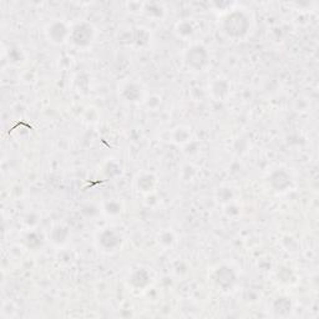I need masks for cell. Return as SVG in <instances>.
I'll return each mask as SVG.
<instances>
[{
    "label": "cell",
    "mask_w": 319,
    "mask_h": 319,
    "mask_svg": "<svg viewBox=\"0 0 319 319\" xmlns=\"http://www.w3.org/2000/svg\"><path fill=\"white\" fill-rule=\"evenodd\" d=\"M223 30L231 39H241L249 30V20L242 11H233L224 18Z\"/></svg>",
    "instance_id": "1"
},
{
    "label": "cell",
    "mask_w": 319,
    "mask_h": 319,
    "mask_svg": "<svg viewBox=\"0 0 319 319\" xmlns=\"http://www.w3.org/2000/svg\"><path fill=\"white\" fill-rule=\"evenodd\" d=\"M94 36H95V29L93 25L85 21L77 23L70 32V40L79 48H87L94 41Z\"/></svg>",
    "instance_id": "2"
},
{
    "label": "cell",
    "mask_w": 319,
    "mask_h": 319,
    "mask_svg": "<svg viewBox=\"0 0 319 319\" xmlns=\"http://www.w3.org/2000/svg\"><path fill=\"white\" fill-rule=\"evenodd\" d=\"M186 65L193 71H201L209 64V53L202 45H193L185 54Z\"/></svg>",
    "instance_id": "3"
},
{
    "label": "cell",
    "mask_w": 319,
    "mask_h": 319,
    "mask_svg": "<svg viewBox=\"0 0 319 319\" xmlns=\"http://www.w3.org/2000/svg\"><path fill=\"white\" fill-rule=\"evenodd\" d=\"M213 281L221 289L228 290L236 283V273L231 267L222 266L214 271Z\"/></svg>",
    "instance_id": "4"
},
{
    "label": "cell",
    "mask_w": 319,
    "mask_h": 319,
    "mask_svg": "<svg viewBox=\"0 0 319 319\" xmlns=\"http://www.w3.org/2000/svg\"><path fill=\"white\" fill-rule=\"evenodd\" d=\"M49 40L54 44H63L68 37H70V32L64 23L61 21H54L49 25L46 30Z\"/></svg>",
    "instance_id": "5"
},
{
    "label": "cell",
    "mask_w": 319,
    "mask_h": 319,
    "mask_svg": "<svg viewBox=\"0 0 319 319\" xmlns=\"http://www.w3.org/2000/svg\"><path fill=\"white\" fill-rule=\"evenodd\" d=\"M99 243L105 250H115L121 246L122 238L112 230H104L99 236Z\"/></svg>",
    "instance_id": "6"
},
{
    "label": "cell",
    "mask_w": 319,
    "mask_h": 319,
    "mask_svg": "<svg viewBox=\"0 0 319 319\" xmlns=\"http://www.w3.org/2000/svg\"><path fill=\"white\" fill-rule=\"evenodd\" d=\"M269 183H271L273 190L283 192V191L288 190V187H290L292 178H290L289 174H287L284 170H276V171L272 172L271 177H269Z\"/></svg>",
    "instance_id": "7"
},
{
    "label": "cell",
    "mask_w": 319,
    "mask_h": 319,
    "mask_svg": "<svg viewBox=\"0 0 319 319\" xmlns=\"http://www.w3.org/2000/svg\"><path fill=\"white\" fill-rule=\"evenodd\" d=\"M122 96L126 99L130 103H138L142 99L143 96V90L136 82H129L125 85V87L122 89Z\"/></svg>",
    "instance_id": "8"
},
{
    "label": "cell",
    "mask_w": 319,
    "mask_h": 319,
    "mask_svg": "<svg viewBox=\"0 0 319 319\" xmlns=\"http://www.w3.org/2000/svg\"><path fill=\"white\" fill-rule=\"evenodd\" d=\"M150 273L146 269H138L130 277V284L135 288H145L150 283Z\"/></svg>",
    "instance_id": "9"
},
{
    "label": "cell",
    "mask_w": 319,
    "mask_h": 319,
    "mask_svg": "<svg viewBox=\"0 0 319 319\" xmlns=\"http://www.w3.org/2000/svg\"><path fill=\"white\" fill-rule=\"evenodd\" d=\"M273 311L277 316L285 317L290 313L292 311V302L287 297H281V298L276 299L273 303Z\"/></svg>",
    "instance_id": "10"
},
{
    "label": "cell",
    "mask_w": 319,
    "mask_h": 319,
    "mask_svg": "<svg viewBox=\"0 0 319 319\" xmlns=\"http://www.w3.org/2000/svg\"><path fill=\"white\" fill-rule=\"evenodd\" d=\"M68 236H69V231L65 227L58 226L51 231V241L56 245H63L64 242H66Z\"/></svg>",
    "instance_id": "11"
},
{
    "label": "cell",
    "mask_w": 319,
    "mask_h": 319,
    "mask_svg": "<svg viewBox=\"0 0 319 319\" xmlns=\"http://www.w3.org/2000/svg\"><path fill=\"white\" fill-rule=\"evenodd\" d=\"M212 93H213V95L216 98L223 99L227 95V93H228V85L223 80H218V81L212 84Z\"/></svg>",
    "instance_id": "12"
},
{
    "label": "cell",
    "mask_w": 319,
    "mask_h": 319,
    "mask_svg": "<svg viewBox=\"0 0 319 319\" xmlns=\"http://www.w3.org/2000/svg\"><path fill=\"white\" fill-rule=\"evenodd\" d=\"M153 186H155V177L152 175H145L139 179V187L145 192L152 190Z\"/></svg>",
    "instance_id": "13"
},
{
    "label": "cell",
    "mask_w": 319,
    "mask_h": 319,
    "mask_svg": "<svg viewBox=\"0 0 319 319\" xmlns=\"http://www.w3.org/2000/svg\"><path fill=\"white\" fill-rule=\"evenodd\" d=\"M177 33L181 36H190V35L193 34V28L190 23H181L177 27Z\"/></svg>",
    "instance_id": "14"
},
{
    "label": "cell",
    "mask_w": 319,
    "mask_h": 319,
    "mask_svg": "<svg viewBox=\"0 0 319 319\" xmlns=\"http://www.w3.org/2000/svg\"><path fill=\"white\" fill-rule=\"evenodd\" d=\"M188 138H190V134H188L187 130L177 129L176 131H175V140H176L177 142H186V141L188 140Z\"/></svg>",
    "instance_id": "15"
},
{
    "label": "cell",
    "mask_w": 319,
    "mask_h": 319,
    "mask_svg": "<svg viewBox=\"0 0 319 319\" xmlns=\"http://www.w3.org/2000/svg\"><path fill=\"white\" fill-rule=\"evenodd\" d=\"M146 11H147L150 15H153V16H162V14H164V10H162L161 6L156 5V4H147V9H146Z\"/></svg>",
    "instance_id": "16"
},
{
    "label": "cell",
    "mask_w": 319,
    "mask_h": 319,
    "mask_svg": "<svg viewBox=\"0 0 319 319\" xmlns=\"http://www.w3.org/2000/svg\"><path fill=\"white\" fill-rule=\"evenodd\" d=\"M106 212L110 214H117L120 213V211H121V207H120L119 203L116 202H108L107 205H106Z\"/></svg>",
    "instance_id": "17"
},
{
    "label": "cell",
    "mask_w": 319,
    "mask_h": 319,
    "mask_svg": "<svg viewBox=\"0 0 319 319\" xmlns=\"http://www.w3.org/2000/svg\"><path fill=\"white\" fill-rule=\"evenodd\" d=\"M164 235L166 236V238H165L164 236H161V242L162 243H166V245H171L172 241H174V236H172L171 233H169V232L164 233Z\"/></svg>",
    "instance_id": "18"
}]
</instances>
